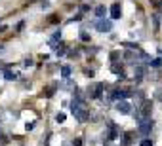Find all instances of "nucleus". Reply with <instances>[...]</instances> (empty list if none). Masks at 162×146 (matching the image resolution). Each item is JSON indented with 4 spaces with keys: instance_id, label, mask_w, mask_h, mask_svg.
Instances as JSON below:
<instances>
[{
    "instance_id": "1",
    "label": "nucleus",
    "mask_w": 162,
    "mask_h": 146,
    "mask_svg": "<svg viewBox=\"0 0 162 146\" xmlns=\"http://www.w3.org/2000/svg\"><path fill=\"white\" fill-rule=\"evenodd\" d=\"M93 27H96L99 32H109V30L113 29V21L111 19H97L96 23H93Z\"/></svg>"
},
{
    "instance_id": "2",
    "label": "nucleus",
    "mask_w": 162,
    "mask_h": 146,
    "mask_svg": "<svg viewBox=\"0 0 162 146\" xmlns=\"http://www.w3.org/2000/svg\"><path fill=\"white\" fill-rule=\"evenodd\" d=\"M151 129H153V119H151V118H145V119H141V122H139L137 131H139L141 135H149Z\"/></svg>"
},
{
    "instance_id": "3",
    "label": "nucleus",
    "mask_w": 162,
    "mask_h": 146,
    "mask_svg": "<svg viewBox=\"0 0 162 146\" xmlns=\"http://www.w3.org/2000/svg\"><path fill=\"white\" fill-rule=\"evenodd\" d=\"M101 91H103V83H93L92 87H88V95L92 99H99L101 97Z\"/></svg>"
},
{
    "instance_id": "4",
    "label": "nucleus",
    "mask_w": 162,
    "mask_h": 146,
    "mask_svg": "<svg viewBox=\"0 0 162 146\" xmlns=\"http://www.w3.org/2000/svg\"><path fill=\"white\" fill-rule=\"evenodd\" d=\"M116 110L122 112V114H130L132 112V104H130L128 101H118L116 102Z\"/></svg>"
},
{
    "instance_id": "5",
    "label": "nucleus",
    "mask_w": 162,
    "mask_h": 146,
    "mask_svg": "<svg viewBox=\"0 0 162 146\" xmlns=\"http://www.w3.org/2000/svg\"><path fill=\"white\" fill-rule=\"evenodd\" d=\"M130 95H132V91H128V89H114L113 91V99H116V101H124Z\"/></svg>"
},
{
    "instance_id": "6",
    "label": "nucleus",
    "mask_w": 162,
    "mask_h": 146,
    "mask_svg": "<svg viewBox=\"0 0 162 146\" xmlns=\"http://www.w3.org/2000/svg\"><path fill=\"white\" fill-rule=\"evenodd\" d=\"M120 15H122V8H120L118 2H114L111 6V17L113 19H120Z\"/></svg>"
},
{
    "instance_id": "7",
    "label": "nucleus",
    "mask_w": 162,
    "mask_h": 146,
    "mask_svg": "<svg viewBox=\"0 0 162 146\" xmlns=\"http://www.w3.org/2000/svg\"><path fill=\"white\" fill-rule=\"evenodd\" d=\"M107 127H109V140H114L118 137V129H116V125H114L113 122H107Z\"/></svg>"
},
{
    "instance_id": "8",
    "label": "nucleus",
    "mask_w": 162,
    "mask_h": 146,
    "mask_svg": "<svg viewBox=\"0 0 162 146\" xmlns=\"http://www.w3.org/2000/svg\"><path fill=\"white\" fill-rule=\"evenodd\" d=\"M105 13H107V8H105V6H97V8H96L97 19H105Z\"/></svg>"
},
{
    "instance_id": "9",
    "label": "nucleus",
    "mask_w": 162,
    "mask_h": 146,
    "mask_svg": "<svg viewBox=\"0 0 162 146\" xmlns=\"http://www.w3.org/2000/svg\"><path fill=\"white\" fill-rule=\"evenodd\" d=\"M130 144H132V135L126 133V135L122 137V142H120V146H130Z\"/></svg>"
},
{
    "instance_id": "10",
    "label": "nucleus",
    "mask_w": 162,
    "mask_h": 146,
    "mask_svg": "<svg viewBox=\"0 0 162 146\" xmlns=\"http://www.w3.org/2000/svg\"><path fill=\"white\" fill-rule=\"evenodd\" d=\"M134 76H135V80H141L143 78V66H135V70H134Z\"/></svg>"
},
{
    "instance_id": "11",
    "label": "nucleus",
    "mask_w": 162,
    "mask_h": 146,
    "mask_svg": "<svg viewBox=\"0 0 162 146\" xmlns=\"http://www.w3.org/2000/svg\"><path fill=\"white\" fill-rule=\"evenodd\" d=\"M61 76H63V78H65V80H67V78H69V76H71V66H69V65H65V66H61Z\"/></svg>"
},
{
    "instance_id": "12",
    "label": "nucleus",
    "mask_w": 162,
    "mask_h": 146,
    "mask_svg": "<svg viewBox=\"0 0 162 146\" xmlns=\"http://www.w3.org/2000/svg\"><path fill=\"white\" fill-rule=\"evenodd\" d=\"M149 65H151V66H162V59H160V57H156V59L149 61Z\"/></svg>"
},
{
    "instance_id": "13",
    "label": "nucleus",
    "mask_w": 162,
    "mask_h": 146,
    "mask_svg": "<svg viewBox=\"0 0 162 146\" xmlns=\"http://www.w3.org/2000/svg\"><path fill=\"white\" fill-rule=\"evenodd\" d=\"M4 78H6V80H15V78H17V74H15V72H10V70H6Z\"/></svg>"
},
{
    "instance_id": "14",
    "label": "nucleus",
    "mask_w": 162,
    "mask_h": 146,
    "mask_svg": "<svg viewBox=\"0 0 162 146\" xmlns=\"http://www.w3.org/2000/svg\"><path fill=\"white\" fill-rule=\"evenodd\" d=\"M55 122L63 123V122H65V114H63V112H59V114H57V116H55Z\"/></svg>"
},
{
    "instance_id": "15",
    "label": "nucleus",
    "mask_w": 162,
    "mask_h": 146,
    "mask_svg": "<svg viewBox=\"0 0 162 146\" xmlns=\"http://www.w3.org/2000/svg\"><path fill=\"white\" fill-rule=\"evenodd\" d=\"M59 38H61V32L57 30V32H55L54 36H52V40H50V42H52V44H55V40H59Z\"/></svg>"
},
{
    "instance_id": "16",
    "label": "nucleus",
    "mask_w": 162,
    "mask_h": 146,
    "mask_svg": "<svg viewBox=\"0 0 162 146\" xmlns=\"http://www.w3.org/2000/svg\"><path fill=\"white\" fill-rule=\"evenodd\" d=\"M139 146H153V142H151L149 139H145V140H141V144Z\"/></svg>"
},
{
    "instance_id": "17",
    "label": "nucleus",
    "mask_w": 162,
    "mask_h": 146,
    "mask_svg": "<svg viewBox=\"0 0 162 146\" xmlns=\"http://www.w3.org/2000/svg\"><path fill=\"white\" fill-rule=\"evenodd\" d=\"M80 38L84 42H88V40H90V34H88V32H80Z\"/></svg>"
},
{
    "instance_id": "18",
    "label": "nucleus",
    "mask_w": 162,
    "mask_h": 146,
    "mask_svg": "<svg viewBox=\"0 0 162 146\" xmlns=\"http://www.w3.org/2000/svg\"><path fill=\"white\" fill-rule=\"evenodd\" d=\"M72 146H82V139H75L72 140Z\"/></svg>"
},
{
    "instance_id": "19",
    "label": "nucleus",
    "mask_w": 162,
    "mask_h": 146,
    "mask_svg": "<svg viewBox=\"0 0 162 146\" xmlns=\"http://www.w3.org/2000/svg\"><path fill=\"white\" fill-rule=\"evenodd\" d=\"M158 101H162V89H156V95H155Z\"/></svg>"
},
{
    "instance_id": "20",
    "label": "nucleus",
    "mask_w": 162,
    "mask_h": 146,
    "mask_svg": "<svg viewBox=\"0 0 162 146\" xmlns=\"http://www.w3.org/2000/svg\"><path fill=\"white\" fill-rule=\"evenodd\" d=\"M23 65H25V66H33V59H27V61L23 63Z\"/></svg>"
},
{
    "instance_id": "21",
    "label": "nucleus",
    "mask_w": 162,
    "mask_h": 146,
    "mask_svg": "<svg viewBox=\"0 0 162 146\" xmlns=\"http://www.w3.org/2000/svg\"><path fill=\"white\" fill-rule=\"evenodd\" d=\"M151 2H153V4H155V6H162V4L158 2V0H151Z\"/></svg>"
},
{
    "instance_id": "22",
    "label": "nucleus",
    "mask_w": 162,
    "mask_h": 146,
    "mask_svg": "<svg viewBox=\"0 0 162 146\" xmlns=\"http://www.w3.org/2000/svg\"><path fill=\"white\" fill-rule=\"evenodd\" d=\"M0 51H2V44H0Z\"/></svg>"
}]
</instances>
